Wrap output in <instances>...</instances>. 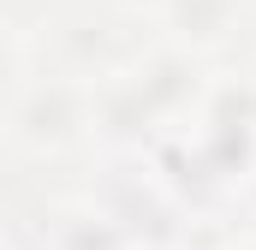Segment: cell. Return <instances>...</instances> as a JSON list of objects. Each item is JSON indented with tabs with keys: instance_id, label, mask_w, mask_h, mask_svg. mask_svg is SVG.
Here are the masks:
<instances>
[{
	"instance_id": "6da1fadb",
	"label": "cell",
	"mask_w": 256,
	"mask_h": 250,
	"mask_svg": "<svg viewBox=\"0 0 256 250\" xmlns=\"http://www.w3.org/2000/svg\"><path fill=\"white\" fill-rule=\"evenodd\" d=\"M0 143L18 173L96 161V78L54 66L48 54L6 66Z\"/></svg>"
},
{
	"instance_id": "7a4b0ae2",
	"label": "cell",
	"mask_w": 256,
	"mask_h": 250,
	"mask_svg": "<svg viewBox=\"0 0 256 250\" xmlns=\"http://www.w3.org/2000/svg\"><path fill=\"white\" fill-rule=\"evenodd\" d=\"M12 232L30 250H137V238H131L84 185L42 190L36 208L12 220Z\"/></svg>"
},
{
	"instance_id": "3957f363",
	"label": "cell",
	"mask_w": 256,
	"mask_h": 250,
	"mask_svg": "<svg viewBox=\"0 0 256 250\" xmlns=\"http://www.w3.org/2000/svg\"><path fill=\"white\" fill-rule=\"evenodd\" d=\"M244 24H250V0H167L155 36H167L173 48H185L208 66H232Z\"/></svg>"
},
{
	"instance_id": "277c9868",
	"label": "cell",
	"mask_w": 256,
	"mask_h": 250,
	"mask_svg": "<svg viewBox=\"0 0 256 250\" xmlns=\"http://www.w3.org/2000/svg\"><path fill=\"white\" fill-rule=\"evenodd\" d=\"M114 18H126L131 30H155L161 24V12H167V0H102Z\"/></svg>"
},
{
	"instance_id": "5b68a950",
	"label": "cell",
	"mask_w": 256,
	"mask_h": 250,
	"mask_svg": "<svg viewBox=\"0 0 256 250\" xmlns=\"http://www.w3.org/2000/svg\"><path fill=\"white\" fill-rule=\"evenodd\" d=\"M202 250H256V238H250V232H238V226H220Z\"/></svg>"
},
{
	"instance_id": "8992f818",
	"label": "cell",
	"mask_w": 256,
	"mask_h": 250,
	"mask_svg": "<svg viewBox=\"0 0 256 250\" xmlns=\"http://www.w3.org/2000/svg\"><path fill=\"white\" fill-rule=\"evenodd\" d=\"M226 226H238V232H250V238H256V196L238 208V214H232V220H226Z\"/></svg>"
},
{
	"instance_id": "52a82bcc",
	"label": "cell",
	"mask_w": 256,
	"mask_h": 250,
	"mask_svg": "<svg viewBox=\"0 0 256 250\" xmlns=\"http://www.w3.org/2000/svg\"><path fill=\"white\" fill-rule=\"evenodd\" d=\"M191 250H202V244H191Z\"/></svg>"
}]
</instances>
